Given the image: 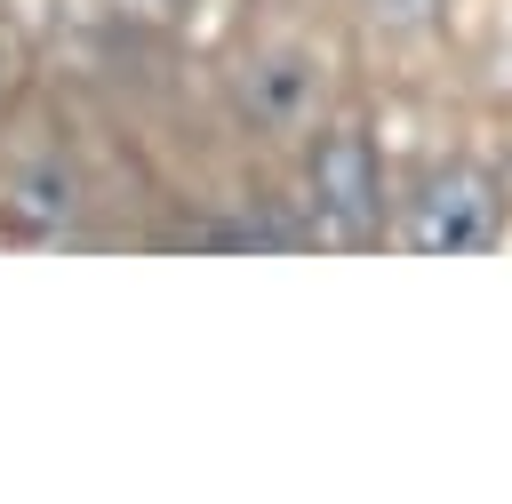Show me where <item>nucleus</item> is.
Returning a JSON list of instances; mask_svg holds the SVG:
<instances>
[{
  "label": "nucleus",
  "instance_id": "obj_1",
  "mask_svg": "<svg viewBox=\"0 0 512 504\" xmlns=\"http://www.w3.org/2000/svg\"><path fill=\"white\" fill-rule=\"evenodd\" d=\"M400 232H408L416 256H480V248L504 240V184L472 160H448L416 184Z\"/></svg>",
  "mask_w": 512,
  "mask_h": 504
},
{
  "label": "nucleus",
  "instance_id": "obj_2",
  "mask_svg": "<svg viewBox=\"0 0 512 504\" xmlns=\"http://www.w3.org/2000/svg\"><path fill=\"white\" fill-rule=\"evenodd\" d=\"M232 104L264 136H304L320 120V104H328V64L312 48H256L232 72Z\"/></svg>",
  "mask_w": 512,
  "mask_h": 504
},
{
  "label": "nucleus",
  "instance_id": "obj_3",
  "mask_svg": "<svg viewBox=\"0 0 512 504\" xmlns=\"http://www.w3.org/2000/svg\"><path fill=\"white\" fill-rule=\"evenodd\" d=\"M312 208L336 240H368L384 224V176H376V152L360 128H328L312 144Z\"/></svg>",
  "mask_w": 512,
  "mask_h": 504
},
{
  "label": "nucleus",
  "instance_id": "obj_4",
  "mask_svg": "<svg viewBox=\"0 0 512 504\" xmlns=\"http://www.w3.org/2000/svg\"><path fill=\"white\" fill-rule=\"evenodd\" d=\"M64 216H72V168H56V160H48V168H32V176L16 184L8 224H16V232H56Z\"/></svg>",
  "mask_w": 512,
  "mask_h": 504
},
{
  "label": "nucleus",
  "instance_id": "obj_5",
  "mask_svg": "<svg viewBox=\"0 0 512 504\" xmlns=\"http://www.w3.org/2000/svg\"><path fill=\"white\" fill-rule=\"evenodd\" d=\"M440 8H448V0H368V16H376L384 32H424Z\"/></svg>",
  "mask_w": 512,
  "mask_h": 504
}]
</instances>
